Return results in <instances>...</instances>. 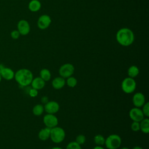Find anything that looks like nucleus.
I'll return each mask as SVG.
<instances>
[{"mask_svg":"<svg viewBox=\"0 0 149 149\" xmlns=\"http://www.w3.org/2000/svg\"><path fill=\"white\" fill-rule=\"evenodd\" d=\"M132 102L135 107L141 108L146 102V97L142 93H136L133 95Z\"/></svg>","mask_w":149,"mask_h":149,"instance_id":"nucleus-10","label":"nucleus"},{"mask_svg":"<svg viewBox=\"0 0 149 149\" xmlns=\"http://www.w3.org/2000/svg\"><path fill=\"white\" fill-rule=\"evenodd\" d=\"M66 84L65 79L61 77L60 76L58 77H55L52 80V86L56 90H59L62 88Z\"/></svg>","mask_w":149,"mask_h":149,"instance_id":"nucleus-14","label":"nucleus"},{"mask_svg":"<svg viewBox=\"0 0 149 149\" xmlns=\"http://www.w3.org/2000/svg\"><path fill=\"white\" fill-rule=\"evenodd\" d=\"M140 130L145 134L149 133V119L144 118L140 122Z\"/></svg>","mask_w":149,"mask_h":149,"instance_id":"nucleus-17","label":"nucleus"},{"mask_svg":"<svg viewBox=\"0 0 149 149\" xmlns=\"http://www.w3.org/2000/svg\"><path fill=\"white\" fill-rule=\"evenodd\" d=\"M41 102L44 104H46L48 101V98L47 97V96H43L42 98H41Z\"/></svg>","mask_w":149,"mask_h":149,"instance_id":"nucleus-30","label":"nucleus"},{"mask_svg":"<svg viewBox=\"0 0 149 149\" xmlns=\"http://www.w3.org/2000/svg\"><path fill=\"white\" fill-rule=\"evenodd\" d=\"M93 149H104L102 146H96L95 147H94Z\"/></svg>","mask_w":149,"mask_h":149,"instance_id":"nucleus-31","label":"nucleus"},{"mask_svg":"<svg viewBox=\"0 0 149 149\" xmlns=\"http://www.w3.org/2000/svg\"><path fill=\"white\" fill-rule=\"evenodd\" d=\"M122 91L126 94L133 93L136 88V82L133 78L127 77L125 78L121 83Z\"/></svg>","mask_w":149,"mask_h":149,"instance_id":"nucleus-5","label":"nucleus"},{"mask_svg":"<svg viewBox=\"0 0 149 149\" xmlns=\"http://www.w3.org/2000/svg\"><path fill=\"white\" fill-rule=\"evenodd\" d=\"M32 112H33V113L35 116H38L41 115L43 113V112H44V105H42L41 104H38L35 105L34 106V107L33 108Z\"/></svg>","mask_w":149,"mask_h":149,"instance_id":"nucleus-21","label":"nucleus"},{"mask_svg":"<svg viewBox=\"0 0 149 149\" xmlns=\"http://www.w3.org/2000/svg\"><path fill=\"white\" fill-rule=\"evenodd\" d=\"M14 79L20 86L25 87L31 84L33 79V74L29 69L23 68L15 73Z\"/></svg>","mask_w":149,"mask_h":149,"instance_id":"nucleus-2","label":"nucleus"},{"mask_svg":"<svg viewBox=\"0 0 149 149\" xmlns=\"http://www.w3.org/2000/svg\"><path fill=\"white\" fill-rule=\"evenodd\" d=\"M121 144V137L118 134H112L105 139L104 145L108 149H118L120 147Z\"/></svg>","mask_w":149,"mask_h":149,"instance_id":"nucleus-4","label":"nucleus"},{"mask_svg":"<svg viewBox=\"0 0 149 149\" xmlns=\"http://www.w3.org/2000/svg\"><path fill=\"white\" fill-rule=\"evenodd\" d=\"M50 132L51 128L45 127L43 129H41L38 134V137L40 140L41 141H45L49 139L50 137Z\"/></svg>","mask_w":149,"mask_h":149,"instance_id":"nucleus-16","label":"nucleus"},{"mask_svg":"<svg viewBox=\"0 0 149 149\" xmlns=\"http://www.w3.org/2000/svg\"><path fill=\"white\" fill-rule=\"evenodd\" d=\"M43 122L45 127L51 129L58 126V119L54 114L47 113L43 117Z\"/></svg>","mask_w":149,"mask_h":149,"instance_id":"nucleus-7","label":"nucleus"},{"mask_svg":"<svg viewBox=\"0 0 149 149\" xmlns=\"http://www.w3.org/2000/svg\"><path fill=\"white\" fill-rule=\"evenodd\" d=\"M1 79H2V77H1V74H0V82L1 81Z\"/></svg>","mask_w":149,"mask_h":149,"instance_id":"nucleus-35","label":"nucleus"},{"mask_svg":"<svg viewBox=\"0 0 149 149\" xmlns=\"http://www.w3.org/2000/svg\"><path fill=\"white\" fill-rule=\"evenodd\" d=\"M66 149H81V147L80 144L74 141L69 143L66 146Z\"/></svg>","mask_w":149,"mask_h":149,"instance_id":"nucleus-24","label":"nucleus"},{"mask_svg":"<svg viewBox=\"0 0 149 149\" xmlns=\"http://www.w3.org/2000/svg\"><path fill=\"white\" fill-rule=\"evenodd\" d=\"M20 35V33H19V32L17 30H14L12 31L11 33H10V36L12 37V38H13L14 40L18 39Z\"/></svg>","mask_w":149,"mask_h":149,"instance_id":"nucleus-28","label":"nucleus"},{"mask_svg":"<svg viewBox=\"0 0 149 149\" xmlns=\"http://www.w3.org/2000/svg\"><path fill=\"white\" fill-rule=\"evenodd\" d=\"M30 84L31 86V88L39 90L44 87L45 85V81L39 76L33 78Z\"/></svg>","mask_w":149,"mask_h":149,"instance_id":"nucleus-15","label":"nucleus"},{"mask_svg":"<svg viewBox=\"0 0 149 149\" xmlns=\"http://www.w3.org/2000/svg\"><path fill=\"white\" fill-rule=\"evenodd\" d=\"M139 74V69L137 66L135 65L130 66L127 69V74L128 77L131 78H135Z\"/></svg>","mask_w":149,"mask_h":149,"instance_id":"nucleus-19","label":"nucleus"},{"mask_svg":"<svg viewBox=\"0 0 149 149\" xmlns=\"http://www.w3.org/2000/svg\"><path fill=\"white\" fill-rule=\"evenodd\" d=\"M116 38L119 44L127 47L134 41V36L133 31L128 28H122L116 33Z\"/></svg>","mask_w":149,"mask_h":149,"instance_id":"nucleus-1","label":"nucleus"},{"mask_svg":"<svg viewBox=\"0 0 149 149\" xmlns=\"http://www.w3.org/2000/svg\"><path fill=\"white\" fill-rule=\"evenodd\" d=\"M40 77L45 82L48 81L50 80L51 78V73L48 69L44 68L40 72Z\"/></svg>","mask_w":149,"mask_h":149,"instance_id":"nucleus-20","label":"nucleus"},{"mask_svg":"<svg viewBox=\"0 0 149 149\" xmlns=\"http://www.w3.org/2000/svg\"><path fill=\"white\" fill-rule=\"evenodd\" d=\"M120 149H130V148H128V147H123L121 148Z\"/></svg>","mask_w":149,"mask_h":149,"instance_id":"nucleus-34","label":"nucleus"},{"mask_svg":"<svg viewBox=\"0 0 149 149\" xmlns=\"http://www.w3.org/2000/svg\"><path fill=\"white\" fill-rule=\"evenodd\" d=\"M17 30L20 35L26 36L30 31V26L29 22L26 20H20L17 23Z\"/></svg>","mask_w":149,"mask_h":149,"instance_id":"nucleus-11","label":"nucleus"},{"mask_svg":"<svg viewBox=\"0 0 149 149\" xmlns=\"http://www.w3.org/2000/svg\"><path fill=\"white\" fill-rule=\"evenodd\" d=\"M51 23V17L47 15H43L38 18L37 21V26L39 29L41 30H45L49 27Z\"/></svg>","mask_w":149,"mask_h":149,"instance_id":"nucleus-12","label":"nucleus"},{"mask_svg":"<svg viewBox=\"0 0 149 149\" xmlns=\"http://www.w3.org/2000/svg\"><path fill=\"white\" fill-rule=\"evenodd\" d=\"M66 136V133L64 129L59 126H55L51 129L50 139L54 143H62Z\"/></svg>","mask_w":149,"mask_h":149,"instance_id":"nucleus-3","label":"nucleus"},{"mask_svg":"<svg viewBox=\"0 0 149 149\" xmlns=\"http://www.w3.org/2000/svg\"><path fill=\"white\" fill-rule=\"evenodd\" d=\"M132 149H143V148L141 147L137 146H134Z\"/></svg>","mask_w":149,"mask_h":149,"instance_id":"nucleus-32","label":"nucleus"},{"mask_svg":"<svg viewBox=\"0 0 149 149\" xmlns=\"http://www.w3.org/2000/svg\"><path fill=\"white\" fill-rule=\"evenodd\" d=\"M86 138L84 135L79 134L76 136L75 141L81 146V145L84 144V143L86 142Z\"/></svg>","mask_w":149,"mask_h":149,"instance_id":"nucleus-26","label":"nucleus"},{"mask_svg":"<svg viewBox=\"0 0 149 149\" xmlns=\"http://www.w3.org/2000/svg\"><path fill=\"white\" fill-rule=\"evenodd\" d=\"M129 115L130 118L133 121L135 122H140L144 118V115L140 108H137L135 107L134 108H132L129 111Z\"/></svg>","mask_w":149,"mask_h":149,"instance_id":"nucleus-8","label":"nucleus"},{"mask_svg":"<svg viewBox=\"0 0 149 149\" xmlns=\"http://www.w3.org/2000/svg\"><path fill=\"white\" fill-rule=\"evenodd\" d=\"M0 74L2 78L7 80H10L14 79L15 72L12 69L3 66L0 70Z\"/></svg>","mask_w":149,"mask_h":149,"instance_id":"nucleus-13","label":"nucleus"},{"mask_svg":"<svg viewBox=\"0 0 149 149\" xmlns=\"http://www.w3.org/2000/svg\"><path fill=\"white\" fill-rule=\"evenodd\" d=\"M51 149H63V148H61L59 147H54L52 148Z\"/></svg>","mask_w":149,"mask_h":149,"instance_id":"nucleus-33","label":"nucleus"},{"mask_svg":"<svg viewBox=\"0 0 149 149\" xmlns=\"http://www.w3.org/2000/svg\"><path fill=\"white\" fill-rule=\"evenodd\" d=\"M105 139L101 134H97L94 137V141L97 144V146H102L105 144Z\"/></svg>","mask_w":149,"mask_h":149,"instance_id":"nucleus-22","label":"nucleus"},{"mask_svg":"<svg viewBox=\"0 0 149 149\" xmlns=\"http://www.w3.org/2000/svg\"><path fill=\"white\" fill-rule=\"evenodd\" d=\"M38 90L33 88H30L29 91V94L31 97H36L38 95Z\"/></svg>","mask_w":149,"mask_h":149,"instance_id":"nucleus-29","label":"nucleus"},{"mask_svg":"<svg viewBox=\"0 0 149 149\" xmlns=\"http://www.w3.org/2000/svg\"><path fill=\"white\" fill-rule=\"evenodd\" d=\"M142 112L144 116L148 118L149 116V103L148 102H146L145 104L142 106Z\"/></svg>","mask_w":149,"mask_h":149,"instance_id":"nucleus-25","label":"nucleus"},{"mask_svg":"<svg viewBox=\"0 0 149 149\" xmlns=\"http://www.w3.org/2000/svg\"><path fill=\"white\" fill-rule=\"evenodd\" d=\"M58 72L61 77L66 79L73 75L74 72V67L72 63H66L61 66Z\"/></svg>","mask_w":149,"mask_h":149,"instance_id":"nucleus-6","label":"nucleus"},{"mask_svg":"<svg viewBox=\"0 0 149 149\" xmlns=\"http://www.w3.org/2000/svg\"><path fill=\"white\" fill-rule=\"evenodd\" d=\"M44 111L47 113L55 114L59 111L60 106L59 104L55 101H48L46 104H44Z\"/></svg>","mask_w":149,"mask_h":149,"instance_id":"nucleus-9","label":"nucleus"},{"mask_svg":"<svg viewBox=\"0 0 149 149\" xmlns=\"http://www.w3.org/2000/svg\"><path fill=\"white\" fill-rule=\"evenodd\" d=\"M131 129L133 132H138L140 130V123L139 122L133 121L130 126Z\"/></svg>","mask_w":149,"mask_h":149,"instance_id":"nucleus-27","label":"nucleus"},{"mask_svg":"<svg viewBox=\"0 0 149 149\" xmlns=\"http://www.w3.org/2000/svg\"><path fill=\"white\" fill-rule=\"evenodd\" d=\"M77 84V79L73 77V76H70L68 78H66V84L70 88L74 87Z\"/></svg>","mask_w":149,"mask_h":149,"instance_id":"nucleus-23","label":"nucleus"},{"mask_svg":"<svg viewBox=\"0 0 149 149\" xmlns=\"http://www.w3.org/2000/svg\"><path fill=\"white\" fill-rule=\"evenodd\" d=\"M29 9L31 12H37L40 10L41 8V3L38 0H31L29 5Z\"/></svg>","mask_w":149,"mask_h":149,"instance_id":"nucleus-18","label":"nucleus"}]
</instances>
